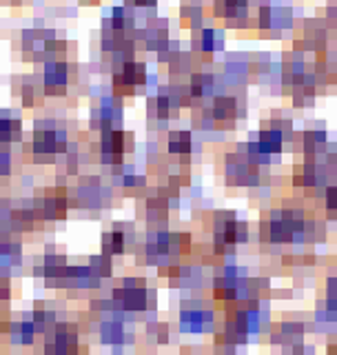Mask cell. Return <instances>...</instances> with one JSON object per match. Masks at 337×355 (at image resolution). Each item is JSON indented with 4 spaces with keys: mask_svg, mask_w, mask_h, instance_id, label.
<instances>
[{
    "mask_svg": "<svg viewBox=\"0 0 337 355\" xmlns=\"http://www.w3.org/2000/svg\"><path fill=\"white\" fill-rule=\"evenodd\" d=\"M304 333H306V324L300 322L295 318L288 320H279L275 324L268 327V342L277 344V347H295V344H304Z\"/></svg>",
    "mask_w": 337,
    "mask_h": 355,
    "instance_id": "1",
    "label": "cell"
},
{
    "mask_svg": "<svg viewBox=\"0 0 337 355\" xmlns=\"http://www.w3.org/2000/svg\"><path fill=\"white\" fill-rule=\"evenodd\" d=\"M213 322H216V315H213L211 309H205V306H184L182 313H180L182 331H189V333L211 331Z\"/></svg>",
    "mask_w": 337,
    "mask_h": 355,
    "instance_id": "2",
    "label": "cell"
},
{
    "mask_svg": "<svg viewBox=\"0 0 337 355\" xmlns=\"http://www.w3.org/2000/svg\"><path fill=\"white\" fill-rule=\"evenodd\" d=\"M193 42L202 55H211L224 49V31L216 27H202L198 29V36Z\"/></svg>",
    "mask_w": 337,
    "mask_h": 355,
    "instance_id": "3",
    "label": "cell"
},
{
    "mask_svg": "<svg viewBox=\"0 0 337 355\" xmlns=\"http://www.w3.org/2000/svg\"><path fill=\"white\" fill-rule=\"evenodd\" d=\"M184 27L202 29L205 27V5L202 0H182V9H180Z\"/></svg>",
    "mask_w": 337,
    "mask_h": 355,
    "instance_id": "4",
    "label": "cell"
},
{
    "mask_svg": "<svg viewBox=\"0 0 337 355\" xmlns=\"http://www.w3.org/2000/svg\"><path fill=\"white\" fill-rule=\"evenodd\" d=\"M67 64L64 62H51L47 64V69H44V89L47 92H62V89L67 87Z\"/></svg>",
    "mask_w": 337,
    "mask_h": 355,
    "instance_id": "5",
    "label": "cell"
},
{
    "mask_svg": "<svg viewBox=\"0 0 337 355\" xmlns=\"http://www.w3.org/2000/svg\"><path fill=\"white\" fill-rule=\"evenodd\" d=\"M166 149L171 153H191L193 151V136H191V131H173L171 136L166 140Z\"/></svg>",
    "mask_w": 337,
    "mask_h": 355,
    "instance_id": "6",
    "label": "cell"
},
{
    "mask_svg": "<svg viewBox=\"0 0 337 355\" xmlns=\"http://www.w3.org/2000/svg\"><path fill=\"white\" fill-rule=\"evenodd\" d=\"M18 138H20V120L5 111V114L0 116V140L11 142Z\"/></svg>",
    "mask_w": 337,
    "mask_h": 355,
    "instance_id": "7",
    "label": "cell"
},
{
    "mask_svg": "<svg viewBox=\"0 0 337 355\" xmlns=\"http://www.w3.org/2000/svg\"><path fill=\"white\" fill-rule=\"evenodd\" d=\"M105 249H107V253H122L125 251V242H127V236L122 231H118V229H114V231H109V233H105Z\"/></svg>",
    "mask_w": 337,
    "mask_h": 355,
    "instance_id": "8",
    "label": "cell"
},
{
    "mask_svg": "<svg viewBox=\"0 0 337 355\" xmlns=\"http://www.w3.org/2000/svg\"><path fill=\"white\" fill-rule=\"evenodd\" d=\"M324 205H327L329 214L337 218V182H333L324 189Z\"/></svg>",
    "mask_w": 337,
    "mask_h": 355,
    "instance_id": "9",
    "label": "cell"
},
{
    "mask_svg": "<svg viewBox=\"0 0 337 355\" xmlns=\"http://www.w3.org/2000/svg\"><path fill=\"white\" fill-rule=\"evenodd\" d=\"M333 83H335V87H337V64H335V71H333Z\"/></svg>",
    "mask_w": 337,
    "mask_h": 355,
    "instance_id": "10",
    "label": "cell"
}]
</instances>
